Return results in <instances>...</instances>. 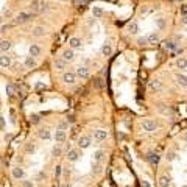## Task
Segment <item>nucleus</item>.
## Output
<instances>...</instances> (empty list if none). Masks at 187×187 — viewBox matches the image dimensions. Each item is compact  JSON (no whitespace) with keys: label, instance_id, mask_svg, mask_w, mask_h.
I'll use <instances>...</instances> for the list:
<instances>
[{"label":"nucleus","instance_id":"1","mask_svg":"<svg viewBox=\"0 0 187 187\" xmlns=\"http://www.w3.org/2000/svg\"><path fill=\"white\" fill-rule=\"evenodd\" d=\"M75 73H77V78H80L81 81L89 80V77H91V70H89V67H86V66H78Z\"/></svg>","mask_w":187,"mask_h":187},{"label":"nucleus","instance_id":"2","mask_svg":"<svg viewBox=\"0 0 187 187\" xmlns=\"http://www.w3.org/2000/svg\"><path fill=\"white\" fill-rule=\"evenodd\" d=\"M157 126L159 125L151 119H147V120L142 122V128H143V131H147V133H154V131L157 129Z\"/></svg>","mask_w":187,"mask_h":187},{"label":"nucleus","instance_id":"3","mask_svg":"<svg viewBox=\"0 0 187 187\" xmlns=\"http://www.w3.org/2000/svg\"><path fill=\"white\" fill-rule=\"evenodd\" d=\"M13 56H10L8 53H2L0 55V67L2 69H10L13 66Z\"/></svg>","mask_w":187,"mask_h":187},{"label":"nucleus","instance_id":"4","mask_svg":"<svg viewBox=\"0 0 187 187\" xmlns=\"http://www.w3.org/2000/svg\"><path fill=\"white\" fill-rule=\"evenodd\" d=\"M30 19H31L30 13H19V14L16 16V19H14V24L16 25H24V24L28 22Z\"/></svg>","mask_w":187,"mask_h":187},{"label":"nucleus","instance_id":"5","mask_svg":"<svg viewBox=\"0 0 187 187\" xmlns=\"http://www.w3.org/2000/svg\"><path fill=\"white\" fill-rule=\"evenodd\" d=\"M108 136H109V133H108L106 129H95V131H94V140H97V142L106 140Z\"/></svg>","mask_w":187,"mask_h":187},{"label":"nucleus","instance_id":"6","mask_svg":"<svg viewBox=\"0 0 187 187\" xmlns=\"http://www.w3.org/2000/svg\"><path fill=\"white\" fill-rule=\"evenodd\" d=\"M69 48H72V50H78V48H81L83 42H81V39L78 36H72V38H69Z\"/></svg>","mask_w":187,"mask_h":187},{"label":"nucleus","instance_id":"7","mask_svg":"<svg viewBox=\"0 0 187 187\" xmlns=\"http://www.w3.org/2000/svg\"><path fill=\"white\" fill-rule=\"evenodd\" d=\"M62 81H64L66 84H73V83L77 81V73L75 72H64L62 73Z\"/></svg>","mask_w":187,"mask_h":187},{"label":"nucleus","instance_id":"8","mask_svg":"<svg viewBox=\"0 0 187 187\" xmlns=\"http://www.w3.org/2000/svg\"><path fill=\"white\" fill-rule=\"evenodd\" d=\"M80 156H81L80 150L78 148H72V150H69V153H67V161L69 162H77L80 159Z\"/></svg>","mask_w":187,"mask_h":187},{"label":"nucleus","instance_id":"9","mask_svg":"<svg viewBox=\"0 0 187 187\" xmlns=\"http://www.w3.org/2000/svg\"><path fill=\"white\" fill-rule=\"evenodd\" d=\"M24 67L25 69H36L38 67V61L36 58H33V56H25V61H24Z\"/></svg>","mask_w":187,"mask_h":187},{"label":"nucleus","instance_id":"10","mask_svg":"<svg viewBox=\"0 0 187 187\" xmlns=\"http://www.w3.org/2000/svg\"><path fill=\"white\" fill-rule=\"evenodd\" d=\"M91 143H92V137H89V136H81L78 139L80 148H89V147H91Z\"/></svg>","mask_w":187,"mask_h":187},{"label":"nucleus","instance_id":"11","mask_svg":"<svg viewBox=\"0 0 187 187\" xmlns=\"http://www.w3.org/2000/svg\"><path fill=\"white\" fill-rule=\"evenodd\" d=\"M62 59H64L66 62H72L75 59V50H72V48H66V50L62 52Z\"/></svg>","mask_w":187,"mask_h":187},{"label":"nucleus","instance_id":"12","mask_svg":"<svg viewBox=\"0 0 187 187\" xmlns=\"http://www.w3.org/2000/svg\"><path fill=\"white\" fill-rule=\"evenodd\" d=\"M66 131H62V129H56L55 131V134H53V139H55V142L56 143H62L66 140Z\"/></svg>","mask_w":187,"mask_h":187},{"label":"nucleus","instance_id":"13","mask_svg":"<svg viewBox=\"0 0 187 187\" xmlns=\"http://www.w3.org/2000/svg\"><path fill=\"white\" fill-rule=\"evenodd\" d=\"M41 47L38 45V44H30V47H28V53H30V56H33V58H38L39 55H41Z\"/></svg>","mask_w":187,"mask_h":187},{"label":"nucleus","instance_id":"14","mask_svg":"<svg viewBox=\"0 0 187 187\" xmlns=\"http://www.w3.org/2000/svg\"><path fill=\"white\" fill-rule=\"evenodd\" d=\"M11 175H13V178H14V179H22L25 176V170L22 167H14V169L11 170Z\"/></svg>","mask_w":187,"mask_h":187},{"label":"nucleus","instance_id":"15","mask_svg":"<svg viewBox=\"0 0 187 187\" xmlns=\"http://www.w3.org/2000/svg\"><path fill=\"white\" fill-rule=\"evenodd\" d=\"M13 48V44H11V41L8 39H5V41H0V50H2L3 53H8L10 50Z\"/></svg>","mask_w":187,"mask_h":187},{"label":"nucleus","instance_id":"16","mask_svg":"<svg viewBox=\"0 0 187 187\" xmlns=\"http://www.w3.org/2000/svg\"><path fill=\"white\" fill-rule=\"evenodd\" d=\"M38 134H39V137H41L42 140H50V139H52V133H50L47 128H41V129L38 131Z\"/></svg>","mask_w":187,"mask_h":187},{"label":"nucleus","instance_id":"17","mask_svg":"<svg viewBox=\"0 0 187 187\" xmlns=\"http://www.w3.org/2000/svg\"><path fill=\"white\" fill-rule=\"evenodd\" d=\"M67 67V62L62 59V58H58V59H55V69L59 72H64V69Z\"/></svg>","mask_w":187,"mask_h":187},{"label":"nucleus","instance_id":"18","mask_svg":"<svg viewBox=\"0 0 187 187\" xmlns=\"http://www.w3.org/2000/svg\"><path fill=\"white\" fill-rule=\"evenodd\" d=\"M94 161L95 162H98V164H101L103 162V159H105V156H106V153L103 150H97V151H94Z\"/></svg>","mask_w":187,"mask_h":187},{"label":"nucleus","instance_id":"19","mask_svg":"<svg viewBox=\"0 0 187 187\" xmlns=\"http://www.w3.org/2000/svg\"><path fill=\"white\" fill-rule=\"evenodd\" d=\"M175 80H176V84H178V86H181V87H187V77H186V75L178 73Z\"/></svg>","mask_w":187,"mask_h":187},{"label":"nucleus","instance_id":"20","mask_svg":"<svg viewBox=\"0 0 187 187\" xmlns=\"http://www.w3.org/2000/svg\"><path fill=\"white\" fill-rule=\"evenodd\" d=\"M45 28L44 27H41V25H38V27H34L33 28V36H36V38H42V36H45Z\"/></svg>","mask_w":187,"mask_h":187},{"label":"nucleus","instance_id":"21","mask_svg":"<svg viewBox=\"0 0 187 187\" xmlns=\"http://www.w3.org/2000/svg\"><path fill=\"white\" fill-rule=\"evenodd\" d=\"M171 184V178L167 176V175H162L161 178H159V186L161 187H170Z\"/></svg>","mask_w":187,"mask_h":187},{"label":"nucleus","instance_id":"22","mask_svg":"<svg viewBox=\"0 0 187 187\" xmlns=\"http://www.w3.org/2000/svg\"><path fill=\"white\" fill-rule=\"evenodd\" d=\"M103 14H105V11H103V8H100V6H94L92 8V17L94 19H101Z\"/></svg>","mask_w":187,"mask_h":187},{"label":"nucleus","instance_id":"23","mask_svg":"<svg viewBox=\"0 0 187 187\" xmlns=\"http://www.w3.org/2000/svg\"><path fill=\"white\" fill-rule=\"evenodd\" d=\"M147 42L148 44H156V42H159V33H150L148 36H147Z\"/></svg>","mask_w":187,"mask_h":187},{"label":"nucleus","instance_id":"24","mask_svg":"<svg viewBox=\"0 0 187 187\" xmlns=\"http://www.w3.org/2000/svg\"><path fill=\"white\" fill-rule=\"evenodd\" d=\"M101 53L105 55V56H111V55H112V45H111L109 42H106L101 47Z\"/></svg>","mask_w":187,"mask_h":187},{"label":"nucleus","instance_id":"25","mask_svg":"<svg viewBox=\"0 0 187 187\" xmlns=\"http://www.w3.org/2000/svg\"><path fill=\"white\" fill-rule=\"evenodd\" d=\"M176 67H178V69H181V70L187 69V58H184V56L178 58V59H176Z\"/></svg>","mask_w":187,"mask_h":187},{"label":"nucleus","instance_id":"26","mask_svg":"<svg viewBox=\"0 0 187 187\" xmlns=\"http://www.w3.org/2000/svg\"><path fill=\"white\" fill-rule=\"evenodd\" d=\"M161 87H162V81H161V80L150 81V89H151V91H159Z\"/></svg>","mask_w":187,"mask_h":187},{"label":"nucleus","instance_id":"27","mask_svg":"<svg viewBox=\"0 0 187 187\" xmlns=\"http://www.w3.org/2000/svg\"><path fill=\"white\" fill-rule=\"evenodd\" d=\"M128 31H129L131 34H137V31H139V24H137L136 20H134V22H131V24L128 25Z\"/></svg>","mask_w":187,"mask_h":187},{"label":"nucleus","instance_id":"28","mask_svg":"<svg viewBox=\"0 0 187 187\" xmlns=\"http://www.w3.org/2000/svg\"><path fill=\"white\" fill-rule=\"evenodd\" d=\"M148 161L156 165V164H159V161H161V156H159L157 153H150L148 154Z\"/></svg>","mask_w":187,"mask_h":187},{"label":"nucleus","instance_id":"29","mask_svg":"<svg viewBox=\"0 0 187 187\" xmlns=\"http://www.w3.org/2000/svg\"><path fill=\"white\" fill-rule=\"evenodd\" d=\"M164 48H165V50L173 52V50H176V48H178V44H176V42H173V41H167V42L164 44Z\"/></svg>","mask_w":187,"mask_h":187},{"label":"nucleus","instance_id":"30","mask_svg":"<svg viewBox=\"0 0 187 187\" xmlns=\"http://www.w3.org/2000/svg\"><path fill=\"white\" fill-rule=\"evenodd\" d=\"M156 27H157L159 30H164V28H165V19H164V17L156 19Z\"/></svg>","mask_w":187,"mask_h":187},{"label":"nucleus","instance_id":"31","mask_svg":"<svg viewBox=\"0 0 187 187\" xmlns=\"http://www.w3.org/2000/svg\"><path fill=\"white\" fill-rule=\"evenodd\" d=\"M13 70L14 72H22L24 70V64H20V62H13Z\"/></svg>","mask_w":187,"mask_h":187},{"label":"nucleus","instance_id":"32","mask_svg":"<svg viewBox=\"0 0 187 187\" xmlns=\"http://www.w3.org/2000/svg\"><path fill=\"white\" fill-rule=\"evenodd\" d=\"M92 173H94V175H100V173H101V164L95 162L94 167H92Z\"/></svg>","mask_w":187,"mask_h":187},{"label":"nucleus","instance_id":"33","mask_svg":"<svg viewBox=\"0 0 187 187\" xmlns=\"http://www.w3.org/2000/svg\"><path fill=\"white\" fill-rule=\"evenodd\" d=\"M6 95H8V97L14 95V86H13V84H6Z\"/></svg>","mask_w":187,"mask_h":187},{"label":"nucleus","instance_id":"34","mask_svg":"<svg viewBox=\"0 0 187 187\" xmlns=\"http://www.w3.org/2000/svg\"><path fill=\"white\" fill-rule=\"evenodd\" d=\"M165 159H167L169 162H171V161H175L176 159V153H173V151H169L167 154H165Z\"/></svg>","mask_w":187,"mask_h":187},{"label":"nucleus","instance_id":"35","mask_svg":"<svg viewBox=\"0 0 187 187\" xmlns=\"http://www.w3.org/2000/svg\"><path fill=\"white\" fill-rule=\"evenodd\" d=\"M52 154H53L55 157L61 156V148H59V147H53V150H52Z\"/></svg>","mask_w":187,"mask_h":187},{"label":"nucleus","instance_id":"36","mask_svg":"<svg viewBox=\"0 0 187 187\" xmlns=\"http://www.w3.org/2000/svg\"><path fill=\"white\" fill-rule=\"evenodd\" d=\"M39 120H41V119H39L38 114H31V115H30V122H31V123H39Z\"/></svg>","mask_w":187,"mask_h":187},{"label":"nucleus","instance_id":"37","mask_svg":"<svg viewBox=\"0 0 187 187\" xmlns=\"http://www.w3.org/2000/svg\"><path fill=\"white\" fill-rule=\"evenodd\" d=\"M34 150H36V147H34L33 143H28V145L25 147V151H27V153H33Z\"/></svg>","mask_w":187,"mask_h":187},{"label":"nucleus","instance_id":"38","mask_svg":"<svg viewBox=\"0 0 187 187\" xmlns=\"http://www.w3.org/2000/svg\"><path fill=\"white\" fill-rule=\"evenodd\" d=\"M22 187H34V183H33V181H30V179H27V181H24Z\"/></svg>","mask_w":187,"mask_h":187},{"label":"nucleus","instance_id":"39","mask_svg":"<svg viewBox=\"0 0 187 187\" xmlns=\"http://www.w3.org/2000/svg\"><path fill=\"white\" fill-rule=\"evenodd\" d=\"M39 2H41V0H34V2H33V6H31L33 11H39Z\"/></svg>","mask_w":187,"mask_h":187},{"label":"nucleus","instance_id":"40","mask_svg":"<svg viewBox=\"0 0 187 187\" xmlns=\"http://www.w3.org/2000/svg\"><path fill=\"white\" fill-rule=\"evenodd\" d=\"M87 0H73V5L75 6H80V5H86Z\"/></svg>","mask_w":187,"mask_h":187},{"label":"nucleus","instance_id":"41","mask_svg":"<svg viewBox=\"0 0 187 187\" xmlns=\"http://www.w3.org/2000/svg\"><path fill=\"white\" fill-rule=\"evenodd\" d=\"M61 170H62L61 165H56V167H55V176H59L61 175Z\"/></svg>","mask_w":187,"mask_h":187},{"label":"nucleus","instance_id":"42","mask_svg":"<svg viewBox=\"0 0 187 187\" xmlns=\"http://www.w3.org/2000/svg\"><path fill=\"white\" fill-rule=\"evenodd\" d=\"M137 44H140V45L148 44V42H147V38H139V39H137Z\"/></svg>","mask_w":187,"mask_h":187},{"label":"nucleus","instance_id":"43","mask_svg":"<svg viewBox=\"0 0 187 187\" xmlns=\"http://www.w3.org/2000/svg\"><path fill=\"white\" fill-rule=\"evenodd\" d=\"M181 14H183V16L187 14V5H183V8H181Z\"/></svg>","mask_w":187,"mask_h":187},{"label":"nucleus","instance_id":"44","mask_svg":"<svg viewBox=\"0 0 187 187\" xmlns=\"http://www.w3.org/2000/svg\"><path fill=\"white\" fill-rule=\"evenodd\" d=\"M66 128H67V123H64V122H62V123L59 125V129H62V131H64Z\"/></svg>","mask_w":187,"mask_h":187},{"label":"nucleus","instance_id":"45","mask_svg":"<svg viewBox=\"0 0 187 187\" xmlns=\"http://www.w3.org/2000/svg\"><path fill=\"white\" fill-rule=\"evenodd\" d=\"M140 186H142V187H151L148 181H142V184H140Z\"/></svg>","mask_w":187,"mask_h":187},{"label":"nucleus","instance_id":"46","mask_svg":"<svg viewBox=\"0 0 187 187\" xmlns=\"http://www.w3.org/2000/svg\"><path fill=\"white\" fill-rule=\"evenodd\" d=\"M45 87V84H42V83H36V89H42Z\"/></svg>","mask_w":187,"mask_h":187},{"label":"nucleus","instance_id":"47","mask_svg":"<svg viewBox=\"0 0 187 187\" xmlns=\"http://www.w3.org/2000/svg\"><path fill=\"white\" fill-rule=\"evenodd\" d=\"M181 22H183L184 25H187V14H186V16H183V19H181Z\"/></svg>","mask_w":187,"mask_h":187},{"label":"nucleus","instance_id":"48","mask_svg":"<svg viewBox=\"0 0 187 187\" xmlns=\"http://www.w3.org/2000/svg\"><path fill=\"white\" fill-rule=\"evenodd\" d=\"M2 126H3V119L0 117V128H2Z\"/></svg>","mask_w":187,"mask_h":187},{"label":"nucleus","instance_id":"49","mask_svg":"<svg viewBox=\"0 0 187 187\" xmlns=\"http://www.w3.org/2000/svg\"><path fill=\"white\" fill-rule=\"evenodd\" d=\"M61 187H70V186H69V184H62Z\"/></svg>","mask_w":187,"mask_h":187},{"label":"nucleus","instance_id":"50","mask_svg":"<svg viewBox=\"0 0 187 187\" xmlns=\"http://www.w3.org/2000/svg\"><path fill=\"white\" fill-rule=\"evenodd\" d=\"M184 139L187 140V131H186V133H184Z\"/></svg>","mask_w":187,"mask_h":187},{"label":"nucleus","instance_id":"51","mask_svg":"<svg viewBox=\"0 0 187 187\" xmlns=\"http://www.w3.org/2000/svg\"><path fill=\"white\" fill-rule=\"evenodd\" d=\"M0 24H2V16H0Z\"/></svg>","mask_w":187,"mask_h":187}]
</instances>
